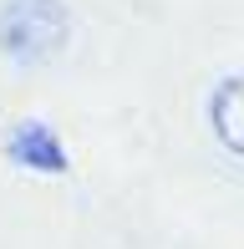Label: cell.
I'll list each match as a JSON object with an SVG mask.
<instances>
[{
  "label": "cell",
  "mask_w": 244,
  "mask_h": 249,
  "mask_svg": "<svg viewBox=\"0 0 244 249\" xmlns=\"http://www.w3.org/2000/svg\"><path fill=\"white\" fill-rule=\"evenodd\" d=\"M71 41L66 0H0V56L10 66H46Z\"/></svg>",
  "instance_id": "1"
},
{
  "label": "cell",
  "mask_w": 244,
  "mask_h": 249,
  "mask_svg": "<svg viewBox=\"0 0 244 249\" xmlns=\"http://www.w3.org/2000/svg\"><path fill=\"white\" fill-rule=\"evenodd\" d=\"M5 153L16 158L20 168H31V173H66V168H71V158H66V142L46 127V122H20V127L10 132Z\"/></svg>",
  "instance_id": "2"
},
{
  "label": "cell",
  "mask_w": 244,
  "mask_h": 249,
  "mask_svg": "<svg viewBox=\"0 0 244 249\" xmlns=\"http://www.w3.org/2000/svg\"><path fill=\"white\" fill-rule=\"evenodd\" d=\"M209 127H214L219 148L234 153L244 163V71L224 76V82L209 92Z\"/></svg>",
  "instance_id": "3"
}]
</instances>
